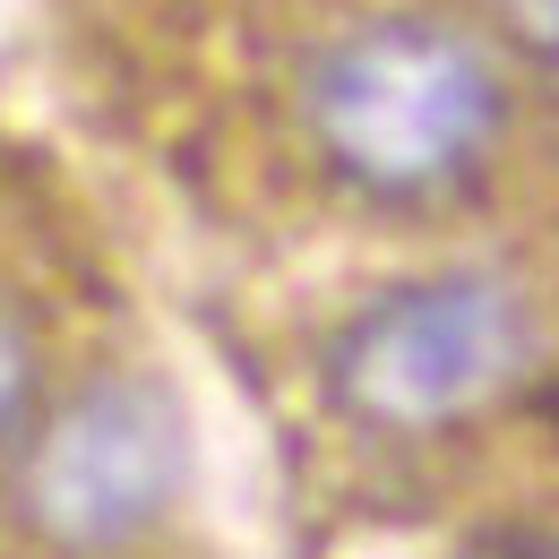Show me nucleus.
Wrapping results in <instances>:
<instances>
[{
    "label": "nucleus",
    "mask_w": 559,
    "mask_h": 559,
    "mask_svg": "<svg viewBox=\"0 0 559 559\" xmlns=\"http://www.w3.org/2000/svg\"><path fill=\"white\" fill-rule=\"evenodd\" d=\"M301 112L345 181L379 199H421L474 173V155L499 139L508 95L474 35L439 17H361L310 61Z\"/></svg>",
    "instance_id": "obj_1"
},
{
    "label": "nucleus",
    "mask_w": 559,
    "mask_h": 559,
    "mask_svg": "<svg viewBox=\"0 0 559 559\" xmlns=\"http://www.w3.org/2000/svg\"><path fill=\"white\" fill-rule=\"evenodd\" d=\"M525 293L490 267H448L379 293L328 345V388L379 430H448L525 370Z\"/></svg>",
    "instance_id": "obj_2"
},
{
    "label": "nucleus",
    "mask_w": 559,
    "mask_h": 559,
    "mask_svg": "<svg viewBox=\"0 0 559 559\" xmlns=\"http://www.w3.org/2000/svg\"><path fill=\"white\" fill-rule=\"evenodd\" d=\"M190 474V421L164 379H95L35 430L17 465V516L52 551H121L181 499Z\"/></svg>",
    "instance_id": "obj_3"
},
{
    "label": "nucleus",
    "mask_w": 559,
    "mask_h": 559,
    "mask_svg": "<svg viewBox=\"0 0 559 559\" xmlns=\"http://www.w3.org/2000/svg\"><path fill=\"white\" fill-rule=\"evenodd\" d=\"M26 388H35V345H26V328L0 310V439H9V421L26 405Z\"/></svg>",
    "instance_id": "obj_4"
},
{
    "label": "nucleus",
    "mask_w": 559,
    "mask_h": 559,
    "mask_svg": "<svg viewBox=\"0 0 559 559\" xmlns=\"http://www.w3.org/2000/svg\"><path fill=\"white\" fill-rule=\"evenodd\" d=\"M448 559H559V534H534V525H499V534H474Z\"/></svg>",
    "instance_id": "obj_5"
},
{
    "label": "nucleus",
    "mask_w": 559,
    "mask_h": 559,
    "mask_svg": "<svg viewBox=\"0 0 559 559\" xmlns=\"http://www.w3.org/2000/svg\"><path fill=\"white\" fill-rule=\"evenodd\" d=\"M499 17H508V35H516L525 52L559 61V0H499Z\"/></svg>",
    "instance_id": "obj_6"
}]
</instances>
